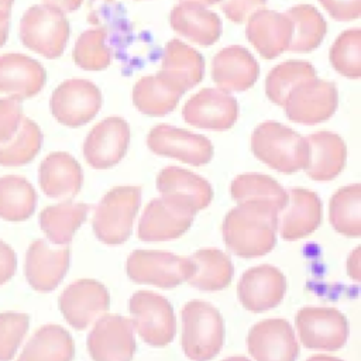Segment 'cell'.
<instances>
[{"label":"cell","mask_w":361,"mask_h":361,"mask_svg":"<svg viewBox=\"0 0 361 361\" xmlns=\"http://www.w3.org/2000/svg\"><path fill=\"white\" fill-rule=\"evenodd\" d=\"M276 221L278 214L272 212L237 204L223 220V241L237 257H262L271 252L276 243Z\"/></svg>","instance_id":"6da1fadb"},{"label":"cell","mask_w":361,"mask_h":361,"mask_svg":"<svg viewBox=\"0 0 361 361\" xmlns=\"http://www.w3.org/2000/svg\"><path fill=\"white\" fill-rule=\"evenodd\" d=\"M251 149L259 161L282 173L305 169L309 155L306 138L276 121H265L255 127L251 134Z\"/></svg>","instance_id":"7a4b0ae2"},{"label":"cell","mask_w":361,"mask_h":361,"mask_svg":"<svg viewBox=\"0 0 361 361\" xmlns=\"http://www.w3.org/2000/svg\"><path fill=\"white\" fill-rule=\"evenodd\" d=\"M180 345L190 360L204 361L216 357L224 341V323L220 312L204 300H189L182 312Z\"/></svg>","instance_id":"3957f363"},{"label":"cell","mask_w":361,"mask_h":361,"mask_svg":"<svg viewBox=\"0 0 361 361\" xmlns=\"http://www.w3.org/2000/svg\"><path fill=\"white\" fill-rule=\"evenodd\" d=\"M141 203L140 186H116L97 203L93 214L96 237L109 245H118L128 240L133 223Z\"/></svg>","instance_id":"277c9868"},{"label":"cell","mask_w":361,"mask_h":361,"mask_svg":"<svg viewBox=\"0 0 361 361\" xmlns=\"http://www.w3.org/2000/svg\"><path fill=\"white\" fill-rule=\"evenodd\" d=\"M21 42L48 58H59L69 38V23L59 8L48 4L30 7L20 21Z\"/></svg>","instance_id":"5b68a950"},{"label":"cell","mask_w":361,"mask_h":361,"mask_svg":"<svg viewBox=\"0 0 361 361\" xmlns=\"http://www.w3.org/2000/svg\"><path fill=\"white\" fill-rule=\"evenodd\" d=\"M131 322L138 336L149 345L164 347L173 340L176 320L169 300L152 290H138L128 302Z\"/></svg>","instance_id":"8992f818"},{"label":"cell","mask_w":361,"mask_h":361,"mask_svg":"<svg viewBox=\"0 0 361 361\" xmlns=\"http://www.w3.org/2000/svg\"><path fill=\"white\" fill-rule=\"evenodd\" d=\"M126 269L135 283L169 289L186 282L192 272V261L189 257L166 251L135 250L128 255Z\"/></svg>","instance_id":"52a82bcc"},{"label":"cell","mask_w":361,"mask_h":361,"mask_svg":"<svg viewBox=\"0 0 361 361\" xmlns=\"http://www.w3.org/2000/svg\"><path fill=\"white\" fill-rule=\"evenodd\" d=\"M295 323L302 344L309 350L336 351L348 337L347 319L334 307H302Z\"/></svg>","instance_id":"ba28073f"},{"label":"cell","mask_w":361,"mask_h":361,"mask_svg":"<svg viewBox=\"0 0 361 361\" xmlns=\"http://www.w3.org/2000/svg\"><path fill=\"white\" fill-rule=\"evenodd\" d=\"M157 188L168 206L190 216L213 199V189L204 178L179 166H165L157 176Z\"/></svg>","instance_id":"9c48e42d"},{"label":"cell","mask_w":361,"mask_h":361,"mask_svg":"<svg viewBox=\"0 0 361 361\" xmlns=\"http://www.w3.org/2000/svg\"><path fill=\"white\" fill-rule=\"evenodd\" d=\"M103 97L96 85L86 79H68L52 93V116L63 126L79 127L89 123L100 110Z\"/></svg>","instance_id":"30bf717a"},{"label":"cell","mask_w":361,"mask_h":361,"mask_svg":"<svg viewBox=\"0 0 361 361\" xmlns=\"http://www.w3.org/2000/svg\"><path fill=\"white\" fill-rule=\"evenodd\" d=\"M338 104L334 83L316 78L299 83L286 97L283 109L290 121L298 124H317L329 120Z\"/></svg>","instance_id":"8fae6325"},{"label":"cell","mask_w":361,"mask_h":361,"mask_svg":"<svg viewBox=\"0 0 361 361\" xmlns=\"http://www.w3.org/2000/svg\"><path fill=\"white\" fill-rule=\"evenodd\" d=\"M87 351L93 360L128 361L135 353L131 319L120 314H102L87 336Z\"/></svg>","instance_id":"7c38bea8"},{"label":"cell","mask_w":361,"mask_h":361,"mask_svg":"<svg viewBox=\"0 0 361 361\" xmlns=\"http://www.w3.org/2000/svg\"><path fill=\"white\" fill-rule=\"evenodd\" d=\"M147 145L154 154L193 166H202L213 158V144L209 138L168 124L155 126L147 137Z\"/></svg>","instance_id":"4fadbf2b"},{"label":"cell","mask_w":361,"mask_h":361,"mask_svg":"<svg viewBox=\"0 0 361 361\" xmlns=\"http://www.w3.org/2000/svg\"><path fill=\"white\" fill-rule=\"evenodd\" d=\"M110 306L107 289L94 279H78L59 296V309L65 320L76 330L87 329Z\"/></svg>","instance_id":"5bb4252c"},{"label":"cell","mask_w":361,"mask_h":361,"mask_svg":"<svg viewBox=\"0 0 361 361\" xmlns=\"http://www.w3.org/2000/svg\"><path fill=\"white\" fill-rule=\"evenodd\" d=\"M182 117L193 127L224 131L237 121L238 103L221 89L206 87L185 103Z\"/></svg>","instance_id":"9a60e30c"},{"label":"cell","mask_w":361,"mask_h":361,"mask_svg":"<svg viewBox=\"0 0 361 361\" xmlns=\"http://www.w3.org/2000/svg\"><path fill=\"white\" fill-rule=\"evenodd\" d=\"M128 142V123L121 117H107L89 131L83 142V157L92 168L107 169L123 159Z\"/></svg>","instance_id":"2e32d148"},{"label":"cell","mask_w":361,"mask_h":361,"mask_svg":"<svg viewBox=\"0 0 361 361\" xmlns=\"http://www.w3.org/2000/svg\"><path fill=\"white\" fill-rule=\"evenodd\" d=\"M247 351L261 361H292L299 354L293 327L285 319H265L255 323L245 340Z\"/></svg>","instance_id":"e0dca14e"},{"label":"cell","mask_w":361,"mask_h":361,"mask_svg":"<svg viewBox=\"0 0 361 361\" xmlns=\"http://www.w3.org/2000/svg\"><path fill=\"white\" fill-rule=\"evenodd\" d=\"M237 292L244 309L254 313L265 312L282 302L286 292V279L276 267L262 264L241 275Z\"/></svg>","instance_id":"ac0fdd59"},{"label":"cell","mask_w":361,"mask_h":361,"mask_svg":"<svg viewBox=\"0 0 361 361\" xmlns=\"http://www.w3.org/2000/svg\"><path fill=\"white\" fill-rule=\"evenodd\" d=\"M322 221V202L319 196L303 188L288 190L286 204L278 213L276 231L286 241L312 234Z\"/></svg>","instance_id":"d6986e66"},{"label":"cell","mask_w":361,"mask_h":361,"mask_svg":"<svg viewBox=\"0 0 361 361\" xmlns=\"http://www.w3.org/2000/svg\"><path fill=\"white\" fill-rule=\"evenodd\" d=\"M245 37L265 59H274L288 51L292 21L283 13L259 8L248 17Z\"/></svg>","instance_id":"ffe728a7"},{"label":"cell","mask_w":361,"mask_h":361,"mask_svg":"<svg viewBox=\"0 0 361 361\" xmlns=\"http://www.w3.org/2000/svg\"><path fill=\"white\" fill-rule=\"evenodd\" d=\"M258 75V62L240 45L220 49L212 61V79L224 92H244L257 82Z\"/></svg>","instance_id":"44dd1931"},{"label":"cell","mask_w":361,"mask_h":361,"mask_svg":"<svg viewBox=\"0 0 361 361\" xmlns=\"http://www.w3.org/2000/svg\"><path fill=\"white\" fill-rule=\"evenodd\" d=\"M69 267V248L54 250L45 240H35L27 250L25 278L39 292L54 290Z\"/></svg>","instance_id":"7402d4cb"},{"label":"cell","mask_w":361,"mask_h":361,"mask_svg":"<svg viewBox=\"0 0 361 361\" xmlns=\"http://www.w3.org/2000/svg\"><path fill=\"white\" fill-rule=\"evenodd\" d=\"M47 73L42 65L24 54L0 56V92L14 100L35 96L45 85Z\"/></svg>","instance_id":"603a6c76"},{"label":"cell","mask_w":361,"mask_h":361,"mask_svg":"<svg viewBox=\"0 0 361 361\" xmlns=\"http://www.w3.org/2000/svg\"><path fill=\"white\" fill-rule=\"evenodd\" d=\"M309 155L305 171L317 182H329L338 176L345 165L347 147L343 138L330 131H317L306 137Z\"/></svg>","instance_id":"cb8c5ba5"},{"label":"cell","mask_w":361,"mask_h":361,"mask_svg":"<svg viewBox=\"0 0 361 361\" xmlns=\"http://www.w3.org/2000/svg\"><path fill=\"white\" fill-rule=\"evenodd\" d=\"M39 186L52 199H71L78 195L83 175L79 162L68 152H52L39 165Z\"/></svg>","instance_id":"d4e9b609"},{"label":"cell","mask_w":361,"mask_h":361,"mask_svg":"<svg viewBox=\"0 0 361 361\" xmlns=\"http://www.w3.org/2000/svg\"><path fill=\"white\" fill-rule=\"evenodd\" d=\"M169 24L178 34L202 47L213 45L221 34L219 16L192 1L176 4L171 11Z\"/></svg>","instance_id":"484cf974"},{"label":"cell","mask_w":361,"mask_h":361,"mask_svg":"<svg viewBox=\"0 0 361 361\" xmlns=\"http://www.w3.org/2000/svg\"><path fill=\"white\" fill-rule=\"evenodd\" d=\"M159 73L185 93L203 79L204 61L196 49L173 38L164 48Z\"/></svg>","instance_id":"4316f807"},{"label":"cell","mask_w":361,"mask_h":361,"mask_svg":"<svg viewBox=\"0 0 361 361\" xmlns=\"http://www.w3.org/2000/svg\"><path fill=\"white\" fill-rule=\"evenodd\" d=\"M231 197L238 204H248L278 214L286 204L288 190L274 178L262 173L237 175L230 185Z\"/></svg>","instance_id":"83f0119b"},{"label":"cell","mask_w":361,"mask_h":361,"mask_svg":"<svg viewBox=\"0 0 361 361\" xmlns=\"http://www.w3.org/2000/svg\"><path fill=\"white\" fill-rule=\"evenodd\" d=\"M193 216L180 213L168 206L161 197L152 199L138 223L141 241H169L180 237L192 226Z\"/></svg>","instance_id":"f1b7e54d"},{"label":"cell","mask_w":361,"mask_h":361,"mask_svg":"<svg viewBox=\"0 0 361 361\" xmlns=\"http://www.w3.org/2000/svg\"><path fill=\"white\" fill-rule=\"evenodd\" d=\"M192 272L186 282L200 290H221L231 282L234 268L230 257L217 248H202L189 257Z\"/></svg>","instance_id":"f546056e"},{"label":"cell","mask_w":361,"mask_h":361,"mask_svg":"<svg viewBox=\"0 0 361 361\" xmlns=\"http://www.w3.org/2000/svg\"><path fill=\"white\" fill-rule=\"evenodd\" d=\"M183 92L159 72L141 78L133 87L134 106L147 116H165L172 111Z\"/></svg>","instance_id":"4dcf8cb0"},{"label":"cell","mask_w":361,"mask_h":361,"mask_svg":"<svg viewBox=\"0 0 361 361\" xmlns=\"http://www.w3.org/2000/svg\"><path fill=\"white\" fill-rule=\"evenodd\" d=\"M87 212L89 206L85 203L62 202L48 206L39 214L41 230L52 244H69L75 231L86 220Z\"/></svg>","instance_id":"1f68e13d"},{"label":"cell","mask_w":361,"mask_h":361,"mask_svg":"<svg viewBox=\"0 0 361 361\" xmlns=\"http://www.w3.org/2000/svg\"><path fill=\"white\" fill-rule=\"evenodd\" d=\"M285 14L292 21V37L288 51L310 52L322 44L327 32V23L313 6L298 4Z\"/></svg>","instance_id":"d6a6232c"},{"label":"cell","mask_w":361,"mask_h":361,"mask_svg":"<svg viewBox=\"0 0 361 361\" xmlns=\"http://www.w3.org/2000/svg\"><path fill=\"white\" fill-rule=\"evenodd\" d=\"M75 345L71 334L58 324L42 326L25 344L20 360L66 361L73 357Z\"/></svg>","instance_id":"836d02e7"},{"label":"cell","mask_w":361,"mask_h":361,"mask_svg":"<svg viewBox=\"0 0 361 361\" xmlns=\"http://www.w3.org/2000/svg\"><path fill=\"white\" fill-rule=\"evenodd\" d=\"M329 221L345 237L361 234V185L353 183L338 189L330 199Z\"/></svg>","instance_id":"e575fe53"},{"label":"cell","mask_w":361,"mask_h":361,"mask_svg":"<svg viewBox=\"0 0 361 361\" xmlns=\"http://www.w3.org/2000/svg\"><path fill=\"white\" fill-rule=\"evenodd\" d=\"M37 204V193L31 183L17 175L0 178V217L8 221L28 219Z\"/></svg>","instance_id":"d590c367"},{"label":"cell","mask_w":361,"mask_h":361,"mask_svg":"<svg viewBox=\"0 0 361 361\" xmlns=\"http://www.w3.org/2000/svg\"><path fill=\"white\" fill-rule=\"evenodd\" d=\"M42 144L39 127L30 118L23 117L17 131L6 141L0 142V165H25L38 154Z\"/></svg>","instance_id":"8d00e7d4"},{"label":"cell","mask_w":361,"mask_h":361,"mask_svg":"<svg viewBox=\"0 0 361 361\" xmlns=\"http://www.w3.org/2000/svg\"><path fill=\"white\" fill-rule=\"evenodd\" d=\"M316 78V71L312 63L306 61H285L276 65L265 79L267 97L283 106L288 94L302 82Z\"/></svg>","instance_id":"74e56055"},{"label":"cell","mask_w":361,"mask_h":361,"mask_svg":"<svg viewBox=\"0 0 361 361\" xmlns=\"http://www.w3.org/2000/svg\"><path fill=\"white\" fill-rule=\"evenodd\" d=\"M73 61L85 71H103L111 62V51L107 45L104 27L83 31L73 47Z\"/></svg>","instance_id":"f35d334b"},{"label":"cell","mask_w":361,"mask_h":361,"mask_svg":"<svg viewBox=\"0 0 361 361\" xmlns=\"http://www.w3.org/2000/svg\"><path fill=\"white\" fill-rule=\"evenodd\" d=\"M329 56L336 72L348 79H358L361 76V30L343 31L333 42Z\"/></svg>","instance_id":"ab89813d"},{"label":"cell","mask_w":361,"mask_h":361,"mask_svg":"<svg viewBox=\"0 0 361 361\" xmlns=\"http://www.w3.org/2000/svg\"><path fill=\"white\" fill-rule=\"evenodd\" d=\"M28 326L30 317L25 313H0V360H10L14 357Z\"/></svg>","instance_id":"60d3db41"},{"label":"cell","mask_w":361,"mask_h":361,"mask_svg":"<svg viewBox=\"0 0 361 361\" xmlns=\"http://www.w3.org/2000/svg\"><path fill=\"white\" fill-rule=\"evenodd\" d=\"M23 117L18 100L0 99V142L8 140L17 131Z\"/></svg>","instance_id":"b9f144b4"},{"label":"cell","mask_w":361,"mask_h":361,"mask_svg":"<svg viewBox=\"0 0 361 361\" xmlns=\"http://www.w3.org/2000/svg\"><path fill=\"white\" fill-rule=\"evenodd\" d=\"M267 0H224L221 11L233 23H244L248 17L259 8H264Z\"/></svg>","instance_id":"7bdbcfd3"},{"label":"cell","mask_w":361,"mask_h":361,"mask_svg":"<svg viewBox=\"0 0 361 361\" xmlns=\"http://www.w3.org/2000/svg\"><path fill=\"white\" fill-rule=\"evenodd\" d=\"M319 3L337 21H351L361 16V0H319Z\"/></svg>","instance_id":"ee69618b"},{"label":"cell","mask_w":361,"mask_h":361,"mask_svg":"<svg viewBox=\"0 0 361 361\" xmlns=\"http://www.w3.org/2000/svg\"><path fill=\"white\" fill-rule=\"evenodd\" d=\"M17 258L13 248L0 240V285L6 283L16 272Z\"/></svg>","instance_id":"f6af8a7d"},{"label":"cell","mask_w":361,"mask_h":361,"mask_svg":"<svg viewBox=\"0 0 361 361\" xmlns=\"http://www.w3.org/2000/svg\"><path fill=\"white\" fill-rule=\"evenodd\" d=\"M360 272H361L360 271V247H355L347 259V274L350 275V278H353L355 282H358Z\"/></svg>","instance_id":"bcb514c9"},{"label":"cell","mask_w":361,"mask_h":361,"mask_svg":"<svg viewBox=\"0 0 361 361\" xmlns=\"http://www.w3.org/2000/svg\"><path fill=\"white\" fill-rule=\"evenodd\" d=\"M42 1L48 6L59 8L63 13H71L78 10L83 0H42Z\"/></svg>","instance_id":"7dc6e473"},{"label":"cell","mask_w":361,"mask_h":361,"mask_svg":"<svg viewBox=\"0 0 361 361\" xmlns=\"http://www.w3.org/2000/svg\"><path fill=\"white\" fill-rule=\"evenodd\" d=\"M10 27V11H0V47L7 41Z\"/></svg>","instance_id":"c3c4849f"},{"label":"cell","mask_w":361,"mask_h":361,"mask_svg":"<svg viewBox=\"0 0 361 361\" xmlns=\"http://www.w3.org/2000/svg\"><path fill=\"white\" fill-rule=\"evenodd\" d=\"M182 1H192V3H197V4H202V6H212V4L220 3L221 0H182Z\"/></svg>","instance_id":"681fc988"},{"label":"cell","mask_w":361,"mask_h":361,"mask_svg":"<svg viewBox=\"0 0 361 361\" xmlns=\"http://www.w3.org/2000/svg\"><path fill=\"white\" fill-rule=\"evenodd\" d=\"M14 0H0V11H10Z\"/></svg>","instance_id":"f907efd6"}]
</instances>
